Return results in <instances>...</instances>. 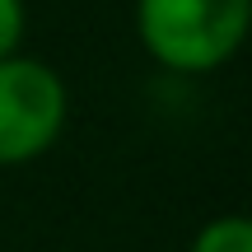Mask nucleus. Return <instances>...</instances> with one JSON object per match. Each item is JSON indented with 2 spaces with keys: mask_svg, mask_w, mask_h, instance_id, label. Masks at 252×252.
I'll return each instance as SVG.
<instances>
[{
  "mask_svg": "<svg viewBox=\"0 0 252 252\" xmlns=\"http://www.w3.org/2000/svg\"><path fill=\"white\" fill-rule=\"evenodd\" d=\"M252 0H135V42L159 70L215 75L243 52Z\"/></svg>",
  "mask_w": 252,
  "mask_h": 252,
  "instance_id": "obj_1",
  "label": "nucleus"
},
{
  "mask_svg": "<svg viewBox=\"0 0 252 252\" xmlns=\"http://www.w3.org/2000/svg\"><path fill=\"white\" fill-rule=\"evenodd\" d=\"M70 122V89L42 56L0 61V168H24L52 154Z\"/></svg>",
  "mask_w": 252,
  "mask_h": 252,
  "instance_id": "obj_2",
  "label": "nucleus"
},
{
  "mask_svg": "<svg viewBox=\"0 0 252 252\" xmlns=\"http://www.w3.org/2000/svg\"><path fill=\"white\" fill-rule=\"evenodd\" d=\"M187 252H252V224L243 215H215L191 234Z\"/></svg>",
  "mask_w": 252,
  "mask_h": 252,
  "instance_id": "obj_3",
  "label": "nucleus"
},
{
  "mask_svg": "<svg viewBox=\"0 0 252 252\" xmlns=\"http://www.w3.org/2000/svg\"><path fill=\"white\" fill-rule=\"evenodd\" d=\"M24 33H28V5L24 0H0V61L19 52Z\"/></svg>",
  "mask_w": 252,
  "mask_h": 252,
  "instance_id": "obj_4",
  "label": "nucleus"
}]
</instances>
